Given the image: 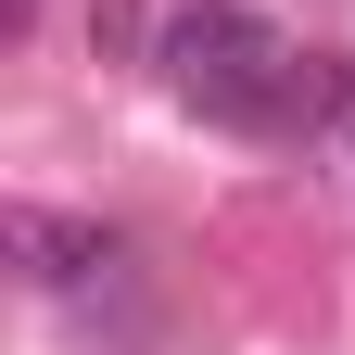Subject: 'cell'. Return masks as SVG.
Returning a JSON list of instances; mask_svg holds the SVG:
<instances>
[{
	"instance_id": "6da1fadb",
	"label": "cell",
	"mask_w": 355,
	"mask_h": 355,
	"mask_svg": "<svg viewBox=\"0 0 355 355\" xmlns=\"http://www.w3.org/2000/svg\"><path fill=\"white\" fill-rule=\"evenodd\" d=\"M153 76L178 89V114L229 127V140H304V127H355V64L304 51L254 13V0H191L153 26Z\"/></svg>"
},
{
	"instance_id": "3957f363",
	"label": "cell",
	"mask_w": 355,
	"mask_h": 355,
	"mask_svg": "<svg viewBox=\"0 0 355 355\" xmlns=\"http://www.w3.org/2000/svg\"><path fill=\"white\" fill-rule=\"evenodd\" d=\"M26 26H38V0H13V38H26Z\"/></svg>"
},
{
	"instance_id": "7a4b0ae2",
	"label": "cell",
	"mask_w": 355,
	"mask_h": 355,
	"mask_svg": "<svg viewBox=\"0 0 355 355\" xmlns=\"http://www.w3.org/2000/svg\"><path fill=\"white\" fill-rule=\"evenodd\" d=\"M0 241H13V279H26L38 304H127V292H140V254H127V229H102V216L13 203Z\"/></svg>"
}]
</instances>
